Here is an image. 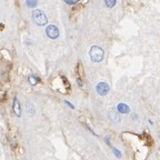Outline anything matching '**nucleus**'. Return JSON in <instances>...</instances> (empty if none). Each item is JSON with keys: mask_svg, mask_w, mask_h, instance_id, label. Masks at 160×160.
<instances>
[{"mask_svg": "<svg viewBox=\"0 0 160 160\" xmlns=\"http://www.w3.org/2000/svg\"><path fill=\"white\" fill-rule=\"evenodd\" d=\"M66 2L68 4V5H75V4H77V1L76 0H66Z\"/></svg>", "mask_w": 160, "mask_h": 160, "instance_id": "obj_11", "label": "nucleus"}, {"mask_svg": "<svg viewBox=\"0 0 160 160\" xmlns=\"http://www.w3.org/2000/svg\"><path fill=\"white\" fill-rule=\"evenodd\" d=\"M116 5V0H107L106 1V6L107 7H113Z\"/></svg>", "mask_w": 160, "mask_h": 160, "instance_id": "obj_8", "label": "nucleus"}, {"mask_svg": "<svg viewBox=\"0 0 160 160\" xmlns=\"http://www.w3.org/2000/svg\"><path fill=\"white\" fill-rule=\"evenodd\" d=\"M66 104H67V105H68V106H69V107H71L72 109H73V105H71V104H70L69 101H67V100H66Z\"/></svg>", "mask_w": 160, "mask_h": 160, "instance_id": "obj_13", "label": "nucleus"}, {"mask_svg": "<svg viewBox=\"0 0 160 160\" xmlns=\"http://www.w3.org/2000/svg\"><path fill=\"white\" fill-rule=\"evenodd\" d=\"M12 108H13V112L17 117L21 116V108H20V104L18 101V98L15 97L13 98V101H12Z\"/></svg>", "mask_w": 160, "mask_h": 160, "instance_id": "obj_5", "label": "nucleus"}, {"mask_svg": "<svg viewBox=\"0 0 160 160\" xmlns=\"http://www.w3.org/2000/svg\"><path fill=\"white\" fill-rule=\"evenodd\" d=\"M89 55H90V58L94 62H100L104 59V50L98 46H92L90 48Z\"/></svg>", "mask_w": 160, "mask_h": 160, "instance_id": "obj_1", "label": "nucleus"}, {"mask_svg": "<svg viewBox=\"0 0 160 160\" xmlns=\"http://www.w3.org/2000/svg\"><path fill=\"white\" fill-rule=\"evenodd\" d=\"M112 150H113V152H115V155L118 157V158H120L121 157V154H120V151L118 149H116V148H112Z\"/></svg>", "mask_w": 160, "mask_h": 160, "instance_id": "obj_10", "label": "nucleus"}, {"mask_svg": "<svg viewBox=\"0 0 160 160\" xmlns=\"http://www.w3.org/2000/svg\"><path fill=\"white\" fill-rule=\"evenodd\" d=\"M46 33H47V36L51 39H56L58 38V36H59V29L54 26V25H49L48 27L46 28Z\"/></svg>", "mask_w": 160, "mask_h": 160, "instance_id": "obj_3", "label": "nucleus"}, {"mask_svg": "<svg viewBox=\"0 0 160 160\" xmlns=\"http://www.w3.org/2000/svg\"><path fill=\"white\" fill-rule=\"evenodd\" d=\"M27 6L28 7H35V6H37V1H33V0L27 1Z\"/></svg>", "mask_w": 160, "mask_h": 160, "instance_id": "obj_9", "label": "nucleus"}, {"mask_svg": "<svg viewBox=\"0 0 160 160\" xmlns=\"http://www.w3.org/2000/svg\"><path fill=\"white\" fill-rule=\"evenodd\" d=\"M110 118L113 120V121H119L120 120V118H119V115H117V113H113V111H110Z\"/></svg>", "mask_w": 160, "mask_h": 160, "instance_id": "obj_7", "label": "nucleus"}, {"mask_svg": "<svg viewBox=\"0 0 160 160\" xmlns=\"http://www.w3.org/2000/svg\"><path fill=\"white\" fill-rule=\"evenodd\" d=\"M32 18L35 22L39 26H44L48 21L46 13L42 10H39V9H36V10L32 11Z\"/></svg>", "mask_w": 160, "mask_h": 160, "instance_id": "obj_2", "label": "nucleus"}, {"mask_svg": "<svg viewBox=\"0 0 160 160\" xmlns=\"http://www.w3.org/2000/svg\"><path fill=\"white\" fill-rule=\"evenodd\" d=\"M117 110H118V112H120V113H128L130 111V108L126 104H119V105L117 106Z\"/></svg>", "mask_w": 160, "mask_h": 160, "instance_id": "obj_6", "label": "nucleus"}, {"mask_svg": "<svg viewBox=\"0 0 160 160\" xmlns=\"http://www.w3.org/2000/svg\"><path fill=\"white\" fill-rule=\"evenodd\" d=\"M96 90H97V92H98L100 96H106V94L109 92L110 87H109V85H108V83L99 82L97 86H96Z\"/></svg>", "mask_w": 160, "mask_h": 160, "instance_id": "obj_4", "label": "nucleus"}, {"mask_svg": "<svg viewBox=\"0 0 160 160\" xmlns=\"http://www.w3.org/2000/svg\"><path fill=\"white\" fill-rule=\"evenodd\" d=\"M29 79H30V83H31V85H35V80H33V78L31 77V76H30V77H29Z\"/></svg>", "mask_w": 160, "mask_h": 160, "instance_id": "obj_12", "label": "nucleus"}]
</instances>
